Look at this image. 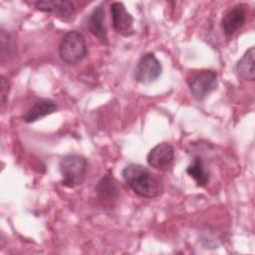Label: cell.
<instances>
[{
    "instance_id": "cell-10",
    "label": "cell",
    "mask_w": 255,
    "mask_h": 255,
    "mask_svg": "<svg viewBox=\"0 0 255 255\" xmlns=\"http://www.w3.org/2000/svg\"><path fill=\"white\" fill-rule=\"evenodd\" d=\"M88 29L89 31L97 37L100 42L107 43V29L105 25V10L103 5H99L94 8L92 13L88 18Z\"/></svg>"
},
{
    "instance_id": "cell-2",
    "label": "cell",
    "mask_w": 255,
    "mask_h": 255,
    "mask_svg": "<svg viewBox=\"0 0 255 255\" xmlns=\"http://www.w3.org/2000/svg\"><path fill=\"white\" fill-rule=\"evenodd\" d=\"M87 43L80 32L69 31L63 36L59 45V55L65 63L78 64L87 56Z\"/></svg>"
},
{
    "instance_id": "cell-3",
    "label": "cell",
    "mask_w": 255,
    "mask_h": 255,
    "mask_svg": "<svg viewBox=\"0 0 255 255\" xmlns=\"http://www.w3.org/2000/svg\"><path fill=\"white\" fill-rule=\"evenodd\" d=\"M186 84L191 95L196 100L202 101L217 88V74L213 70H193L188 73Z\"/></svg>"
},
{
    "instance_id": "cell-6",
    "label": "cell",
    "mask_w": 255,
    "mask_h": 255,
    "mask_svg": "<svg viewBox=\"0 0 255 255\" xmlns=\"http://www.w3.org/2000/svg\"><path fill=\"white\" fill-rule=\"evenodd\" d=\"M146 160L149 166L157 170H166L174 160V149L167 142L158 143L150 149Z\"/></svg>"
},
{
    "instance_id": "cell-12",
    "label": "cell",
    "mask_w": 255,
    "mask_h": 255,
    "mask_svg": "<svg viewBox=\"0 0 255 255\" xmlns=\"http://www.w3.org/2000/svg\"><path fill=\"white\" fill-rule=\"evenodd\" d=\"M254 56H255V49L251 47L245 52L243 57L238 61L236 65V72L241 79L246 81H254L255 79Z\"/></svg>"
},
{
    "instance_id": "cell-1",
    "label": "cell",
    "mask_w": 255,
    "mask_h": 255,
    "mask_svg": "<svg viewBox=\"0 0 255 255\" xmlns=\"http://www.w3.org/2000/svg\"><path fill=\"white\" fill-rule=\"evenodd\" d=\"M122 175L131 190L141 197H155L161 193L162 186L153 174L140 164H128Z\"/></svg>"
},
{
    "instance_id": "cell-9",
    "label": "cell",
    "mask_w": 255,
    "mask_h": 255,
    "mask_svg": "<svg viewBox=\"0 0 255 255\" xmlns=\"http://www.w3.org/2000/svg\"><path fill=\"white\" fill-rule=\"evenodd\" d=\"M246 21V9L242 4L232 7L222 18L221 26L225 35L230 36L237 32Z\"/></svg>"
},
{
    "instance_id": "cell-4",
    "label": "cell",
    "mask_w": 255,
    "mask_h": 255,
    "mask_svg": "<svg viewBox=\"0 0 255 255\" xmlns=\"http://www.w3.org/2000/svg\"><path fill=\"white\" fill-rule=\"evenodd\" d=\"M88 168L87 159L79 154H68L60 162L62 182L68 187H75L83 182Z\"/></svg>"
},
{
    "instance_id": "cell-15",
    "label": "cell",
    "mask_w": 255,
    "mask_h": 255,
    "mask_svg": "<svg viewBox=\"0 0 255 255\" xmlns=\"http://www.w3.org/2000/svg\"><path fill=\"white\" fill-rule=\"evenodd\" d=\"M8 91H9L8 81L4 77H1V102H2V104H4L6 101V98L8 96Z\"/></svg>"
},
{
    "instance_id": "cell-5",
    "label": "cell",
    "mask_w": 255,
    "mask_h": 255,
    "mask_svg": "<svg viewBox=\"0 0 255 255\" xmlns=\"http://www.w3.org/2000/svg\"><path fill=\"white\" fill-rule=\"evenodd\" d=\"M162 72L161 64L152 53L143 55L134 69V79L142 85H148L156 81Z\"/></svg>"
},
{
    "instance_id": "cell-11",
    "label": "cell",
    "mask_w": 255,
    "mask_h": 255,
    "mask_svg": "<svg viewBox=\"0 0 255 255\" xmlns=\"http://www.w3.org/2000/svg\"><path fill=\"white\" fill-rule=\"evenodd\" d=\"M56 111L57 106L52 100L43 99L35 103L34 106H32V108L23 116V121L28 124H31L48 115L53 114Z\"/></svg>"
},
{
    "instance_id": "cell-8",
    "label": "cell",
    "mask_w": 255,
    "mask_h": 255,
    "mask_svg": "<svg viewBox=\"0 0 255 255\" xmlns=\"http://www.w3.org/2000/svg\"><path fill=\"white\" fill-rule=\"evenodd\" d=\"M35 6L38 10L52 13L62 20H69L75 14V7L73 3L67 0L38 1Z\"/></svg>"
},
{
    "instance_id": "cell-7",
    "label": "cell",
    "mask_w": 255,
    "mask_h": 255,
    "mask_svg": "<svg viewBox=\"0 0 255 255\" xmlns=\"http://www.w3.org/2000/svg\"><path fill=\"white\" fill-rule=\"evenodd\" d=\"M111 14L114 29L119 34L124 36H129L133 34V18L127 11L125 5L122 2H114L111 5Z\"/></svg>"
},
{
    "instance_id": "cell-14",
    "label": "cell",
    "mask_w": 255,
    "mask_h": 255,
    "mask_svg": "<svg viewBox=\"0 0 255 255\" xmlns=\"http://www.w3.org/2000/svg\"><path fill=\"white\" fill-rule=\"evenodd\" d=\"M96 189L99 197L102 200H112L117 197L119 192L118 186L114 181V178L110 175H106L105 177H103L99 181Z\"/></svg>"
},
{
    "instance_id": "cell-13",
    "label": "cell",
    "mask_w": 255,
    "mask_h": 255,
    "mask_svg": "<svg viewBox=\"0 0 255 255\" xmlns=\"http://www.w3.org/2000/svg\"><path fill=\"white\" fill-rule=\"evenodd\" d=\"M187 174L192 177L198 186H205L209 180V175L205 169L203 160L200 156H195L186 168Z\"/></svg>"
}]
</instances>
